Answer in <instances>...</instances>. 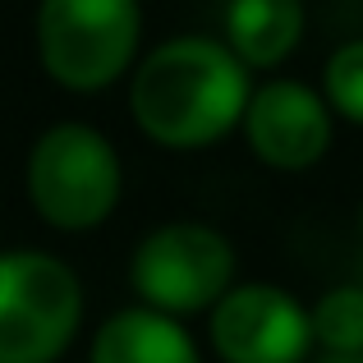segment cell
Returning <instances> with one entry per match:
<instances>
[{"mask_svg":"<svg viewBox=\"0 0 363 363\" xmlns=\"http://www.w3.org/2000/svg\"><path fill=\"white\" fill-rule=\"evenodd\" d=\"M248 65L216 37H170L138 60L129 83L133 124L170 152L221 143L248 111Z\"/></svg>","mask_w":363,"mask_h":363,"instance_id":"1","label":"cell"},{"mask_svg":"<svg viewBox=\"0 0 363 363\" xmlns=\"http://www.w3.org/2000/svg\"><path fill=\"white\" fill-rule=\"evenodd\" d=\"M83 327V281L42 248L0 253V363H60Z\"/></svg>","mask_w":363,"mask_h":363,"instance_id":"2","label":"cell"},{"mask_svg":"<svg viewBox=\"0 0 363 363\" xmlns=\"http://www.w3.org/2000/svg\"><path fill=\"white\" fill-rule=\"evenodd\" d=\"M124 170L92 124H51L28 152V203L51 230H97L120 203Z\"/></svg>","mask_w":363,"mask_h":363,"instance_id":"3","label":"cell"},{"mask_svg":"<svg viewBox=\"0 0 363 363\" xmlns=\"http://www.w3.org/2000/svg\"><path fill=\"white\" fill-rule=\"evenodd\" d=\"M138 0H42L37 55L65 92H101L138 55Z\"/></svg>","mask_w":363,"mask_h":363,"instance_id":"4","label":"cell"},{"mask_svg":"<svg viewBox=\"0 0 363 363\" xmlns=\"http://www.w3.org/2000/svg\"><path fill=\"white\" fill-rule=\"evenodd\" d=\"M129 285L147 308L170 318L212 313L235 285V244L203 221L157 225L133 248Z\"/></svg>","mask_w":363,"mask_h":363,"instance_id":"5","label":"cell"},{"mask_svg":"<svg viewBox=\"0 0 363 363\" xmlns=\"http://www.w3.org/2000/svg\"><path fill=\"white\" fill-rule=\"evenodd\" d=\"M207 340L221 363H303L318 345L313 308L267 281L230 285L207 313Z\"/></svg>","mask_w":363,"mask_h":363,"instance_id":"6","label":"cell"},{"mask_svg":"<svg viewBox=\"0 0 363 363\" xmlns=\"http://www.w3.org/2000/svg\"><path fill=\"white\" fill-rule=\"evenodd\" d=\"M244 138L272 170H308L331 147V101L294 79H272L248 97Z\"/></svg>","mask_w":363,"mask_h":363,"instance_id":"7","label":"cell"},{"mask_svg":"<svg viewBox=\"0 0 363 363\" xmlns=\"http://www.w3.org/2000/svg\"><path fill=\"white\" fill-rule=\"evenodd\" d=\"M88 363H203V354L179 318L133 303L97 327Z\"/></svg>","mask_w":363,"mask_h":363,"instance_id":"8","label":"cell"},{"mask_svg":"<svg viewBox=\"0 0 363 363\" xmlns=\"http://www.w3.org/2000/svg\"><path fill=\"white\" fill-rule=\"evenodd\" d=\"M303 37V0H230L225 46L248 69H276Z\"/></svg>","mask_w":363,"mask_h":363,"instance_id":"9","label":"cell"},{"mask_svg":"<svg viewBox=\"0 0 363 363\" xmlns=\"http://www.w3.org/2000/svg\"><path fill=\"white\" fill-rule=\"evenodd\" d=\"M313 336L327 354H363V285H336L313 303Z\"/></svg>","mask_w":363,"mask_h":363,"instance_id":"10","label":"cell"},{"mask_svg":"<svg viewBox=\"0 0 363 363\" xmlns=\"http://www.w3.org/2000/svg\"><path fill=\"white\" fill-rule=\"evenodd\" d=\"M322 83H327L331 111L350 124H363V42H345L340 51H331Z\"/></svg>","mask_w":363,"mask_h":363,"instance_id":"11","label":"cell"},{"mask_svg":"<svg viewBox=\"0 0 363 363\" xmlns=\"http://www.w3.org/2000/svg\"><path fill=\"white\" fill-rule=\"evenodd\" d=\"M322 363H363V354H322Z\"/></svg>","mask_w":363,"mask_h":363,"instance_id":"12","label":"cell"},{"mask_svg":"<svg viewBox=\"0 0 363 363\" xmlns=\"http://www.w3.org/2000/svg\"><path fill=\"white\" fill-rule=\"evenodd\" d=\"M359 230H363V207H359Z\"/></svg>","mask_w":363,"mask_h":363,"instance_id":"13","label":"cell"}]
</instances>
